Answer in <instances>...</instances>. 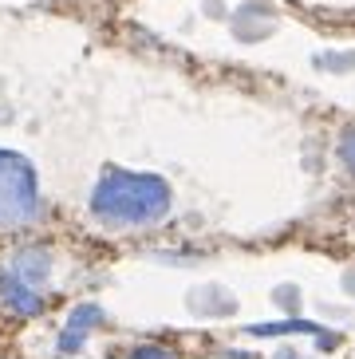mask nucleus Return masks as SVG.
<instances>
[{"label": "nucleus", "mask_w": 355, "mask_h": 359, "mask_svg": "<svg viewBox=\"0 0 355 359\" xmlns=\"http://www.w3.org/2000/svg\"><path fill=\"white\" fill-rule=\"evenodd\" d=\"M340 158H344V166L355 174V130L344 135V142H340Z\"/></svg>", "instance_id": "6"}, {"label": "nucleus", "mask_w": 355, "mask_h": 359, "mask_svg": "<svg viewBox=\"0 0 355 359\" xmlns=\"http://www.w3.org/2000/svg\"><path fill=\"white\" fill-rule=\"evenodd\" d=\"M99 320H103V312H99L95 304H79V308H75L72 316H67V327H63V336H60V351H63V355H72V351L83 348L87 332H91V327L99 324Z\"/></svg>", "instance_id": "5"}, {"label": "nucleus", "mask_w": 355, "mask_h": 359, "mask_svg": "<svg viewBox=\"0 0 355 359\" xmlns=\"http://www.w3.org/2000/svg\"><path fill=\"white\" fill-rule=\"evenodd\" d=\"M221 359H253V355H221Z\"/></svg>", "instance_id": "9"}, {"label": "nucleus", "mask_w": 355, "mask_h": 359, "mask_svg": "<svg viewBox=\"0 0 355 359\" xmlns=\"http://www.w3.org/2000/svg\"><path fill=\"white\" fill-rule=\"evenodd\" d=\"M91 213L115 229L154 225L170 213V186L158 174L142 170H103V178L91 190Z\"/></svg>", "instance_id": "1"}, {"label": "nucleus", "mask_w": 355, "mask_h": 359, "mask_svg": "<svg viewBox=\"0 0 355 359\" xmlns=\"http://www.w3.org/2000/svg\"><path fill=\"white\" fill-rule=\"evenodd\" d=\"M276 300L281 304H288V308H296V288L288 285V288H276Z\"/></svg>", "instance_id": "8"}, {"label": "nucleus", "mask_w": 355, "mask_h": 359, "mask_svg": "<svg viewBox=\"0 0 355 359\" xmlns=\"http://www.w3.org/2000/svg\"><path fill=\"white\" fill-rule=\"evenodd\" d=\"M0 300L16 312V316H36L43 308V292H36V288H28V285H20L16 276L4 269L0 273Z\"/></svg>", "instance_id": "4"}, {"label": "nucleus", "mask_w": 355, "mask_h": 359, "mask_svg": "<svg viewBox=\"0 0 355 359\" xmlns=\"http://www.w3.org/2000/svg\"><path fill=\"white\" fill-rule=\"evenodd\" d=\"M8 273L16 276L20 285L43 292V288H48V276H52V253H48L43 245H32V249L16 253V261L8 264Z\"/></svg>", "instance_id": "3"}, {"label": "nucleus", "mask_w": 355, "mask_h": 359, "mask_svg": "<svg viewBox=\"0 0 355 359\" xmlns=\"http://www.w3.org/2000/svg\"><path fill=\"white\" fill-rule=\"evenodd\" d=\"M281 359H296V355H281Z\"/></svg>", "instance_id": "10"}, {"label": "nucleus", "mask_w": 355, "mask_h": 359, "mask_svg": "<svg viewBox=\"0 0 355 359\" xmlns=\"http://www.w3.org/2000/svg\"><path fill=\"white\" fill-rule=\"evenodd\" d=\"M40 213V186L36 170L24 154L0 150V225H28Z\"/></svg>", "instance_id": "2"}, {"label": "nucleus", "mask_w": 355, "mask_h": 359, "mask_svg": "<svg viewBox=\"0 0 355 359\" xmlns=\"http://www.w3.org/2000/svg\"><path fill=\"white\" fill-rule=\"evenodd\" d=\"M126 359H174V355H170L166 348H135Z\"/></svg>", "instance_id": "7"}]
</instances>
